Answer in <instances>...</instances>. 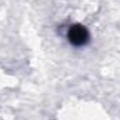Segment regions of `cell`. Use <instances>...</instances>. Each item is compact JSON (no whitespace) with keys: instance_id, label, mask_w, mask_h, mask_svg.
Masks as SVG:
<instances>
[{"instance_id":"1","label":"cell","mask_w":120,"mask_h":120,"mask_svg":"<svg viewBox=\"0 0 120 120\" xmlns=\"http://www.w3.org/2000/svg\"><path fill=\"white\" fill-rule=\"evenodd\" d=\"M67 41L70 45L75 46V48H81L85 46L90 42V31L87 30V27H84L82 24H73L68 27L67 30Z\"/></svg>"}]
</instances>
